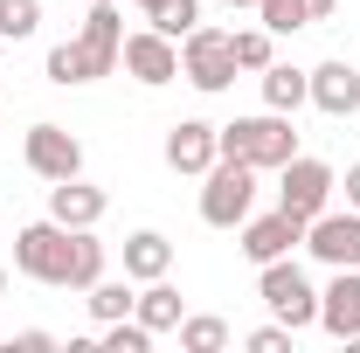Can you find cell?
Returning <instances> with one entry per match:
<instances>
[{
	"label": "cell",
	"instance_id": "1",
	"mask_svg": "<svg viewBox=\"0 0 360 353\" xmlns=\"http://www.w3.org/2000/svg\"><path fill=\"white\" fill-rule=\"evenodd\" d=\"M118 49H125L118 0H97V7L84 14V28H77L70 42L49 49V84L77 90V84H97V77H111V70H118Z\"/></svg>",
	"mask_w": 360,
	"mask_h": 353
},
{
	"label": "cell",
	"instance_id": "24",
	"mask_svg": "<svg viewBox=\"0 0 360 353\" xmlns=\"http://www.w3.org/2000/svg\"><path fill=\"white\" fill-rule=\"evenodd\" d=\"M42 28V0H0V42H28Z\"/></svg>",
	"mask_w": 360,
	"mask_h": 353
},
{
	"label": "cell",
	"instance_id": "9",
	"mask_svg": "<svg viewBox=\"0 0 360 353\" xmlns=\"http://www.w3.org/2000/svg\"><path fill=\"white\" fill-rule=\"evenodd\" d=\"M21 160H28L35 180H70V174H84V139L42 118V125H28V139H21Z\"/></svg>",
	"mask_w": 360,
	"mask_h": 353
},
{
	"label": "cell",
	"instance_id": "25",
	"mask_svg": "<svg viewBox=\"0 0 360 353\" xmlns=\"http://www.w3.org/2000/svg\"><path fill=\"white\" fill-rule=\"evenodd\" d=\"M153 340H160V333H153V326H139V319H111V326L97 333V347H104V353H146Z\"/></svg>",
	"mask_w": 360,
	"mask_h": 353
},
{
	"label": "cell",
	"instance_id": "31",
	"mask_svg": "<svg viewBox=\"0 0 360 353\" xmlns=\"http://www.w3.org/2000/svg\"><path fill=\"white\" fill-rule=\"evenodd\" d=\"M160 7H167V0H139V14H146V21H153V14H160Z\"/></svg>",
	"mask_w": 360,
	"mask_h": 353
},
{
	"label": "cell",
	"instance_id": "34",
	"mask_svg": "<svg viewBox=\"0 0 360 353\" xmlns=\"http://www.w3.org/2000/svg\"><path fill=\"white\" fill-rule=\"evenodd\" d=\"M84 7H97V0H84Z\"/></svg>",
	"mask_w": 360,
	"mask_h": 353
},
{
	"label": "cell",
	"instance_id": "11",
	"mask_svg": "<svg viewBox=\"0 0 360 353\" xmlns=\"http://www.w3.org/2000/svg\"><path fill=\"white\" fill-rule=\"evenodd\" d=\"M291 250H305V222L298 215H250L243 222V257L250 264H277V257H291Z\"/></svg>",
	"mask_w": 360,
	"mask_h": 353
},
{
	"label": "cell",
	"instance_id": "18",
	"mask_svg": "<svg viewBox=\"0 0 360 353\" xmlns=\"http://www.w3.org/2000/svg\"><path fill=\"white\" fill-rule=\"evenodd\" d=\"M298 104H312V70L270 63V70H264V111H284V118H298Z\"/></svg>",
	"mask_w": 360,
	"mask_h": 353
},
{
	"label": "cell",
	"instance_id": "16",
	"mask_svg": "<svg viewBox=\"0 0 360 353\" xmlns=\"http://www.w3.org/2000/svg\"><path fill=\"white\" fill-rule=\"evenodd\" d=\"M174 270V243L160 236V229H132L125 236V277L132 284H153V277H167Z\"/></svg>",
	"mask_w": 360,
	"mask_h": 353
},
{
	"label": "cell",
	"instance_id": "28",
	"mask_svg": "<svg viewBox=\"0 0 360 353\" xmlns=\"http://www.w3.org/2000/svg\"><path fill=\"white\" fill-rule=\"evenodd\" d=\"M56 347V333H42V326H28V333H14V353H49Z\"/></svg>",
	"mask_w": 360,
	"mask_h": 353
},
{
	"label": "cell",
	"instance_id": "27",
	"mask_svg": "<svg viewBox=\"0 0 360 353\" xmlns=\"http://www.w3.org/2000/svg\"><path fill=\"white\" fill-rule=\"evenodd\" d=\"M291 340H298V333H291V326H277V319H270V326H257V333H250V340H243V347H250V353H291Z\"/></svg>",
	"mask_w": 360,
	"mask_h": 353
},
{
	"label": "cell",
	"instance_id": "13",
	"mask_svg": "<svg viewBox=\"0 0 360 353\" xmlns=\"http://www.w3.org/2000/svg\"><path fill=\"white\" fill-rule=\"evenodd\" d=\"M104 187H90L84 174H70V180H49V215L63 222V229H97L104 222Z\"/></svg>",
	"mask_w": 360,
	"mask_h": 353
},
{
	"label": "cell",
	"instance_id": "8",
	"mask_svg": "<svg viewBox=\"0 0 360 353\" xmlns=\"http://www.w3.org/2000/svg\"><path fill=\"white\" fill-rule=\"evenodd\" d=\"M305 250L326 270H360V208H319L305 222Z\"/></svg>",
	"mask_w": 360,
	"mask_h": 353
},
{
	"label": "cell",
	"instance_id": "4",
	"mask_svg": "<svg viewBox=\"0 0 360 353\" xmlns=\"http://www.w3.org/2000/svg\"><path fill=\"white\" fill-rule=\"evenodd\" d=\"M257 298H264L270 319H277V326H291V333L319 326V291H312V277L291 264V257H277V264H257Z\"/></svg>",
	"mask_w": 360,
	"mask_h": 353
},
{
	"label": "cell",
	"instance_id": "29",
	"mask_svg": "<svg viewBox=\"0 0 360 353\" xmlns=\"http://www.w3.org/2000/svg\"><path fill=\"white\" fill-rule=\"evenodd\" d=\"M347 208H360V167H347Z\"/></svg>",
	"mask_w": 360,
	"mask_h": 353
},
{
	"label": "cell",
	"instance_id": "2",
	"mask_svg": "<svg viewBox=\"0 0 360 353\" xmlns=\"http://www.w3.org/2000/svg\"><path fill=\"white\" fill-rule=\"evenodd\" d=\"M215 153L222 160H243L257 174H277L291 153H298V125L284 111H257V118H236V125H215Z\"/></svg>",
	"mask_w": 360,
	"mask_h": 353
},
{
	"label": "cell",
	"instance_id": "17",
	"mask_svg": "<svg viewBox=\"0 0 360 353\" xmlns=\"http://www.w3.org/2000/svg\"><path fill=\"white\" fill-rule=\"evenodd\" d=\"M132 319H139V326H153V333H180V319H187V298H180L167 277H153V284H139Z\"/></svg>",
	"mask_w": 360,
	"mask_h": 353
},
{
	"label": "cell",
	"instance_id": "22",
	"mask_svg": "<svg viewBox=\"0 0 360 353\" xmlns=\"http://www.w3.org/2000/svg\"><path fill=\"white\" fill-rule=\"evenodd\" d=\"M229 347V326L215 312H187L180 319V353H222Z\"/></svg>",
	"mask_w": 360,
	"mask_h": 353
},
{
	"label": "cell",
	"instance_id": "32",
	"mask_svg": "<svg viewBox=\"0 0 360 353\" xmlns=\"http://www.w3.org/2000/svg\"><path fill=\"white\" fill-rule=\"evenodd\" d=\"M229 7H257V0H229Z\"/></svg>",
	"mask_w": 360,
	"mask_h": 353
},
{
	"label": "cell",
	"instance_id": "5",
	"mask_svg": "<svg viewBox=\"0 0 360 353\" xmlns=\"http://www.w3.org/2000/svg\"><path fill=\"white\" fill-rule=\"evenodd\" d=\"M250 208H257V167L215 160V167L201 174V222H208V229H243Z\"/></svg>",
	"mask_w": 360,
	"mask_h": 353
},
{
	"label": "cell",
	"instance_id": "3",
	"mask_svg": "<svg viewBox=\"0 0 360 353\" xmlns=\"http://www.w3.org/2000/svg\"><path fill=\"white\" fill-rule=\"evenodd\" d=\"M70 243H77V229H63L56 215L28 222V229H14V270H21L28 284L70 291Z\"/></svg>",
	"mask_w": 360,
	"mask_h": 353
},
{
	"label": "cell",
	"instance_id": "19",
	"mask_svg": "<svg viewBox=\"0 0 360 353\" xmlns=\"http://www.w3.org/2000/svg\"><path fill=\"white\" fill-rule=\"evenodd\" d=\"M132 277H97V284H90V319H97V326H111V319H132Z\"/></svg>",
	"mask_w": 360,
	"mask_h": 353
},
{
	"label": "cell",
	"instance_id": "20",
	"mask_svg": "<svg viewBox=\"0 0 360 353\" xmlns=\"http://www.w3.org/2000/svg\"><path fill=\"white\" fill-rule=\"evenodd\" d=\"M229 42H236V70H250V77H264L270 63H277V35H270L264 21L257 28H236Z\"/></svg>",
	"mask_w": 360,
	"mask_h": 353
},
{
	"label": "cell",
	"instance_id": "6",
	"mask_svg": "<svg viewBox=\"0 0 360 353\" xmlns=\"http://www.w3.org/2000/svg\"><path fill=\"white\" fill-rule=\"evenodd\" d=\"M180 77L201 90V97H222L236 84V42H229V28H194V35H180Z\"/></svg>",
	"mask_w": 360,
	"mask_h": 353
},
{
	"label": "cell",
	"instance_id": "14",
	"mask_svg": "<svg viewBox=\"0 0 360 353\" xmlns=\"http://www.w3.org/2000/svg\"><path fill=\"white\" fill-rule=\"evenodd\" d=\"M319 326L333 340H360V270H333V284L319 291Z\"/></svg>",
	"mask_w": 360,
	"mask_h": 353
},
{
	"label": "cell",
	"instance_id": "26",
	"mask_svg": "<svg viewBox=\"0 0 360 353\" xmlns=\"http://www.w3.org/2000/svg\"><path fill=\"white\" fill-rule=\"evenodd\" d=\"M153 28H160V35H194V28H201V0H167V7H160V14H153Z\"/></svg>",
	"mask_w": 360,
	"mask_h": 353
},
{
	"label": "cell",
	"instance_id": "30",
	"mask_svg": "<svg viewBox=\"0 0 360 353\" xmlns=\"http://www.w3.org/2000/svg\"><path fill=\"white\" fill-rule=\"evenodd\" d=\"M305 7H312V21H326V14H333V7H340V0H305Z\"/></svg>",
	"mask_w": 360,
	"mask_h": 353
},
{
	"label": "cell",
	"instance_id": "21",
	"mask_svg": "<svg viewBox=\"0 0 360 353\" xmlns=\"http://www.w3.org/2000/svg\"><path fill=\"white\" fill-rule=\"evenodd\" d=\"M104 277V243H97V229H77V243H70V291H90Z\"/></svg>",
	"mask_w": 360,
	"mask_h": 353
},
{
	"label": "cell",
	"instance_id": "23",
	"mask_svg": "<svg viewBox=\"0 0 360 353\" xmlns=\"http://www.w3.org/2000/svg\"><path fill=\"white\" fill-rule=\"evenodd\" d=\"M257 21L270 35H298V28H312V7L305 0H257Z\"/></svg>",
	"mask_w": 360,
	"mask_h": 353
},
{
	"label": "cell",
	"instance_id": "33",
	"mask_svg": "<svg viewBox=\"0 0 360 353\" xmlns=\"http://www.w3.org/2000/svg\"><path fill=\"white\" fill-rule=\"evenodd\" d=\"M0 291H7V264H0Z\"/></svg>",
	"mask_w": 360,
	"mask_h": 353
},
{
	"label": "cell",
	"instance_id": "7",
	"mask_svg": "<svg viewBox=\"0 0 360 353\" xmlns=\"http://www.w3.org/2000/svg\"><path fill=\"white\" fill-rule=\"evenodd\" d=\"M333 167L326 160H312V153H291L284 167H277V208L284 215H298V222H312L319 208H333Z\"/></svg>",
	"mask_w": 360,
	"mask_h": 353
},
{
	"label": "cell",
	"instance_id": "12",
	"mask_svg": "<svg viewBox=\"0 0 360 353\" xmlns=\"http://www.w3.org/2000/svg\"><path fill=\"white\" fill-rule=\"evenodd\" d=\"M215 160H222V153H215V125H208V118H180V125H167V167H174V174L201 180Z\"/></svg>",
	"mask_w": 360,
	"mask_h": 353
},
{
	"label": "cell",
	"instance_id": "15",
	"mask_svg": "<svg viewBox=\"0 0 360 353\" xmlns=\"http://www.w3.org/2000/svg\"><path fill=\"white\" fill-rule=\"evenodd\" d=\"M312 104L326 111V118H354L360 111V63H347V56L319 63L312 70Z\"/></svg>",
	"mask_w": 360,
	"mask_h": 353
},
{
	"label": "cell",
	"instance_id": "10",
	"mask_svg": "<svg viewBox=\"0 0 360 353\" xmlns=\"http://www.w3.org/2000/svg\"><path fill=\"white\" fill-rule=\"evenodd\" d=\"M118 63H125V77H132V84L160 90V84H174V77H180V42H174V35H160V28L146 21L139 35H125Z\"/></svg>",
	"mask_w": 360,
	"mask_h": 353
}]
</instances>
